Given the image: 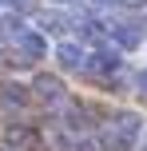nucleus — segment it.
<instances>
[{"mask_svg":"<svg viewBox=\"0 0 147 151\" xmlns=\"http://www.w3.org/2000/svg\"><path fill=\"white\" fill-rule=\"evenodd\" d=\"M139 131H143V119H139L135 111H123V115H115V119H111V131H108V139H103V143L115 147V151H131L135 143H139Z\"/></svg>","mask_w":147,"mask_h":151,"instance_id":"1","label":"nucleus"},{"mask_svg":"<svg viewBox=\"0 0 147 151\" xmlns=\"http://www.w3.org/2000/svg\"><path fill=\"white\" fill-rule=\"evenodd\" d=\"M4 147L8 151H40V135L24 123H8L4 127Z\"/></svg>","mask_w":147,"mask_h":151,"instance_id":"2","label":"nucleus"},{"mask_svg":"<svg viewBox=\"0 0 147 151\" xmlns=\"http://www.w3.org/2000/svg\"><path fill=\"white\" fill-rule=\"evenodd\" d=\"M56 60H60V68H64V72L84 68V52H80V44H60V48H56Z\"/></svg>","mask_w":147,"mask_h":151,"instance_id":"3","label":"nucleus"},{"mask_svg":"<svg viewBox=\"0 0 147 151\" xmlns=\"http://www.w3.org/2000/svg\"><path fill=\"white\" fill-rule=\"evenodd\" d=\"M0 104H8V107H24V104H32V91L20 88V83H4V88H0Z\"/></svg>","mask_w":147,"mask_h":151,"instance_id":"4","label":"nucleus"},{"mask_svg":"<svg viewBox=\"0 0 147 151\" xmlns=\"http://www.w3.org/2000/svg\"><path fill=\"white\" fill-rule=\"evenodd\" d=\"M36 96L44 99V104H60L64 88H60V80H52V76H40V80H36Z\"/></svg>","mask_w":147,"mask_h":151,"instance_id":"5","label":"nucleus"},{"mask_svg":"<svg viewBox=\"0 0 147 151\" xmlns=\"http://www.w3.org/2000/svg\"><path fill=\"white\" fill-rule=\"evenodd\" d=\"M20 52L28 56V60H40V56L48 52V40L40 36V32H24L20 36Z\"/></svg>","mask_w":147,"mask_h":151,"instance_id":"6","label":"nucleus"},{"mask_svg":"<svg viewBox=\"0 0 147 151\" xmlns=\"http://www.w3.org/2000/svg\"><path fill=\"white\" fill-rule=\"evenodd\" d=\"M20 36H24L20 20L16 16H0V40H20Z\"/></svg>","mask_w":147,"mask_h":151,"instance_id":"7","label":"nucleus"},{"mask_svg":"<svg viewBox=\"0 0 147 151\" xmlns=\"http://www.w3.org/2000/svg\"><path fill=\"white\" fill-rule=\"evenodd\" d=\"M115 40L123 48H135V44H139V28H135V24H119V28H115Z\"/></svg>","mask_w":147,"mask_h":151,"instance_id":"8","label":"nucleus"},{"mask_svg":"<svg viewBox=\"0 0 147 151\" xmlns=\"http://www.w3.org/2000/svg\"><path fill=\"white\" fill-rule=\"evenodd\" d=\"M76 151H108V143H103V139H80Z\"/></svg>","mask_w":147,"mask_h":151,"instance_id":"9","label":"nucleus"},{"mask_svg":"<svg viewBox=\"0 0 147 151\" xmlns=\"http://www.w3.org/2000/svg\"><path fill=\"white\" fill-rule=\"evenodd\" d=\"M135 83H139V91H147V72H139V76H135Z\"/></svg>","mask_w":147,"mask_h":151,"instance_id":"10","label":"nucleus"},{"mask_svg":"<svg viewBox=\"0 0 147 151\" xmlns=\"http://www.w3.org/2000/svg\"><path fill=\"white\" fill-rule=\"evenodd\" d=\"M95 4H119V0H95Z\"/></svg>","mask_w":147,"mask_h":151,"instance_id":"11","label":"nucleus"},{"mask_svg":"<svg viewBox=\"0 0 147 151\" xmlns=\"http://www.w3.org/2000/svg\"><path fill=\"white\" fill-rule=\"evenodd\" d=\"M56 4H68V0H56Z\"/></svg>","mask_w":147,"mask_h":151,"instance_id":"12","label":"nucleus"}]
</instances>
